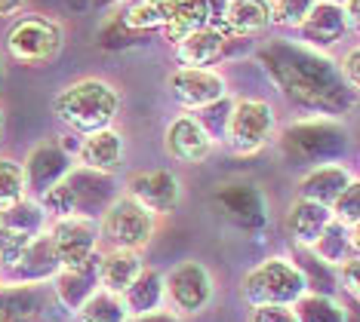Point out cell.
I'll use <instances>...</instances> for the list:
<instances>
[{"label": "cell", "instance_id": "484cf974", "mask_svg": "<svg viewBox=\"0 0 360 322\" xmlns=\"http://www.w3.org/2000/svg\"><path fill=\"white\" fill-rule=\"evenodd\" d=\"M129 316H142V313L160 310L163 307V274L154 267H145L142 274L133 279V286L120 295Z\"/></svg>", "mask_w": 360, "mask_h": 322}, {"label": "cell", "instance_id": "6da1fadb", "mask_svg": "<svg viewBox=\"0 0 360 322\" xmlns=\"http://www.w3.org/2000/svg\"><path fill=\"white\" fill-rule=\"evenodd\" d=\"M259 62L274 80V86L308 114L342 117V111L357 95L348 89L326 53L308 49L305 43H286V40L268 43L259 49Z\"/></svg>", "mask_w": 360, "mask_h": 322}, {"label": "cell", "instance_id": "4fadbf2b", "mask_svg": "<svg viewBox=\"0 0 360 322\" xmlns=\"http://www.w3.org/2000/svg\"><path fill=\"white\" fill-rule=\"evenodd\" d=\"M124 194L145 206L154 218H163V215H173L182 203V181L173 169H142L127 178Z\"/></svg>", "mask_w": 360, "mask_h": 322}, {"label": "cell", "instance_id": "d6a6232c", "mask_svg": "<svg viewBox=\"0 0 360 322\" xmlns=\"http://www.w3.org/2000/svg\"><path fill=\"white\" fill-rule=\"evenodd\" d=\"M330 212H333V221L357 230V224H360V181L357 178L342 191L339 200L330 206Z\"/></svg>", "mask_w": 360, "mask_h": 322}, {"label": "cell", "instance_id": "2e32d148", "mask_svg": "<svg viewBox=\"0 0 360 322\" xmlns=\"http://www.w3.org/2000/svg\"><path fill=\"white\" fill-rule=\"evenodd\" d=\"M124 160H127V138L124 132H117L114 126L84 135L75 151L77 166L99 172V175H117L124 169Z\"/></svg>", "mask_w": 360, "mask_h": 322}, {"label": "cell", "instance_id": "4316f807", "mask_svg": "<svg viewBox=\"0 0 360 322\" xmlns=\"http://www.w3.org/2000/svg\"><path fill=\"white\" fill-rule=\"evenodd\" d=\"M207 25H210V6L207 4H179L169 10L160 34L167 37V43H179L182 37L207 28Z\"/></svg>", "mask_w": 360, "mask_h": 322}, {"label": "cell", "instance_id": "9a60e30c", "mask_svg": "<svg viewBox=\"0 0 360 322\" xmlns=\"http://www.w3.org/2000/svg\"><path fill=\"white\" fill-rule=\"evenodd\" d=\"M212 151H216V142L210 138V132L200 126V120L191 111L173 117L163 129V154L173 163L200 166L212 156Z\"/></svg>", "mask_w": 360, "mask_h": 322}, {"label": "cell", "instance_id": "277c9868", "mask_svg": "<svg viewBox=\"0 0 360 322\" xmlns=\"http://www.w3.org/2000/svg\"><path fill=\"white\" fill-rule=\"evenodd\" d=\"M120 191L114 187V175H99L84 166H71L65 175L56 181L50 191L37 196L44 212L50 218H62V215H89L99 218L114 196Z\"/></svg>", "mask_w": 360, "mask_h": 322}, {"label": "cell", "instance_id": "e0dca14e", "mask_svg": "<svg viewBox=\"0 0 360 322\" xmlns=\"http://www.w3.org/2000/svg\"><path fill=\"white\" fill-rule=\"evenodd\" d=\"M299 43H305L308 49H317V53H326L339 43L342 37L351 31V25L345 19V10L342 4H333V0H314V6L308 10L305 22L299 25Z\"/></svg>", "mask_w": 360, "mask_h": 322}, {"label": "cell", "instance_id": "8d00e7d4", "mask_svg": "<svg viewBox=\"0 0 360 322\" xmlns=\"http://www.w3.org/2000/svg\"><path fill=\"white\" fill-rule=\"evenodd\" d=\"M339 74H342V80L348 83L351 93H357V89H360V49L357 46L348 49V55L339 65Z\"/></svg>", "mask_w": 360, "mask_h": 322}, {"label": "cell", "instance_id": "d4e9b609", "mask_svg": "<svg viewBox=\"0 0 360 322\" xmlns=\"http://www.w3.org/2000/svg\"><path fill=\"white\" fill-rule=\"evenodd\" d=\"M305 252L314 255L323 267H335V270H339L348 258H354V255H357V230L339 224V221H330L323 234L317 236V243L311 246V249H305Z\"/></svg>", "mask_w": 360, "mask_h": 322}, {"label": "cell", "instance_id": "7a4b0ae2", "mask_svg": "<svg viewBox=\"0 0 360 322\" xmlns=\"http://www.w3.org/2000/svg\"><path fill=\"white\" fill-rule=\"evenodd\" d=\"M124 107L120 89L105 77H80L62 86L53 98V114L71 135L84 138L89 132L114 126Z\"/></svg>", "mask_w": 360, "mask_h": 322}, {"label": "cell", "instance_id": "ffe728a7", "mask_svg": "<svg viewBox=\"0 0 360 322\" xmlns=\"http://www.w3.org/2000/svg\"><path fill=\"white\" fill-rule=\"evenodd\" d=\"M357 178V172L345 163H321L311 166L299 181V196L321 206H333L342 196V191Z\"/></svg>", "mask_w": 360, "mask_h": 322}, {"label": "cell", "instance_id": "ab89813d", "mask_svg": "<svg viewBox=\"0 0 360 322\" xmlns=\"http://www.w3.org/2000/svg\"><path fill=\"white\" fill-rule=\"evenodd\" d=\"M28 0H0V19H13V15H19L25 10Z\"/></svg>", "mask_w": 360, "mask_h": 322}, {"label": "cell", "instance_id": "603a6c76", "mask_svg": "<svg viewBox=\"0 0 360 322\" xmlns=\"http://www.w3.org/2000/svg\"><path fill=\"white\" fill-rule=\"evenodd\" d=\"M99 261H102V255H96L93 261L84 264V267L59 270V274L53 276V295L65 310L80 307V304L99 288Z\"/></svg>", "mask_w": 360, "mask_h": 322}, {"label": "cell", "instance_id": "d590c367", "mask_svg": "<svg viewBox=\"0 0 360 322\" xmlns=\"http://www.w3.org/2000/svg\"><path fill=\"white\" fill-rule=\"evenodd\" d=\"M250 322H296V313H292V307L265 304V307H252Z\"/></svg>", "mask_w": 360, "mask_h": 322}, {"label": "cell", "instance_id": "f35d334b", "mask_svg": "<svg viewBox=\"0 0 360 322\" xmlns=\"http://www.w3.org/2000/svg\"><path fill=\"white\" fill-rule=\"evenodd\" d=\"M342 10H345L351 31H357L360 28V0H342Z\"/></svg>", "mask_w": 360, "mask_h": 322}, {"label": "cell", "instance_id": "5b68a950", "mask_svg": "<svg viewBox=\"0 0 360 322\" xmlns=\"http://www.w3.org/2000/svg\"><path fill=\"white\" fill-rule=\"evenodd\" d=\"M305 292H308V279L302 264L283 258V255H271V258L259 261L240 279V295L250 307H265V304L292 307Z\"/></svg>", "mask_w": 360, "mask_h": 322}, {"label": "cell", "instance_id": "74e56055", "mask_svg": "<svg viewBox=\"0 0 360 322\" xmlns=\"http://www.w3.org/2000/svg\"><path fill=\"white\" fill-rule=\"evenodd\" d=\"M127 322H182V316H176L173 310H151L142 316H129Z\"/></svg>", "mask_w": 360, "mask_h": 322}, {"label": "cell", "instance_id": "83f0119b", "mask_svg": "<svg viewBox=\"0 0 360 322\" xmlns=\"http://www.w3.org/2000/svg\"><path fill=\"white\" fill-rule=\"evenodd\" d=\"M129 313L120 301V295H111L105 288H96L89 298L75 307V322H127Z\"/></svg>", "mask_w": 360, "mask_h": 322}, {"label": "cell", "instance_id": "30bf717a", "mask_svg": "<svg viewBox=\"0 0 360 322\" xmlns=\"http://www.w3.org/2000/svg\"><path fill=\"white\" fill-rule=\"evenodd\" d=\"M216 286L210 270L200 261L185 258L163 276V304L173 307L176 316H198L210 307Z\"/></svg>", "mask_w": 360, "mask_h": 322}, {"label": "cell", "instance_id": "60d3db41", "mask_svg": "<svg viewBox=\"0 0 360 322\" xmlns=\"http://www.w3.org/2000/svg\"><path fill=\"white\" fill-rule=\"evenodd\" d=\"M4 132H6V114H4V107H0V142H4Z\"/></svg>", "mask_w": 360, "mask_h": 322}, {"label": "cell", "instance_id": "7c38bea8", "mask_svg": "<svg viewBox=\"0 0 360 322\" xmlns=\"http://www.w3.org/2000/svg\"><path fill=\"white\" fill-rule=\"evenodd\" d=\"M167 95L182 111H203L228 98V77L219 68H173L167 74Z\"/></svg>", "mask_w": 360, "mask_h": 322}, {"label": "cell", "instance_id": "ba28073f", "mask_svg": "<svg viewBox=\"0 0 360 322\" xmlns=\"http://www.w3.org/2000/svg\"><path fill=\"white\" fill-rule=\"evenodd\" d=\"M96 224H99V243H105L108 249L142 252L154 239L158 218L145 206L129 200L127 194H117L105 206V212L96 218Z\"/></svg>", "mask_w": 360, "mask_h": 322}, {"label": "cell", "instance_id": "8992f818", "mask_svg": "<svg viewBox=\"0 0 360 322\" xmlns=\"http://www.w3.org/2000/svg\"><path fill=\"white\" fill-rule=\"evenodd\" d=\"M4 49L15 65L44 68V65L59 59V53L65 49V28L53 15L22 13L19 19L10 25V31H6Z\"/></svg>", "mask_w": 360, "mask_h": 322}, {"label": "cell", "instance_id": "44dd1931", "mask_svg": "<svg viewBox=\"0 0 360 322\" xmlns=\"http://www.w3.org/2000/svg\"><path fill=\"white\" fill-rule=\"evenodd\" d=\"M228 37L219 28H207L194 31V34L182 37L179 43H173V59L179 68H216L219 59L225 55Z\"/></svg>", "mask_w": 360, "mask_h": 322}, {"label": "cell", "instance_id": "e575fe53", "mask_svg": "<svg viewBox=\"0 0 360 322\" xmlns=\"http://www.w3.org/2000/svg\"><path fill=\"white\" fill-rule=\"evenodd\" d=\"M339 283H342V292H345L351 301H360V258L357 255L339 267Z\"/></svg>", "mask_w": 360, "mask_h": 322}, {"label": "cell", "instance_id": "3957f363", "mask_svg": "<svg viewBox=\"0 0 360 322\" xmlns=\"http://www.w3.org/2000/svg\"><path fill=\"white\" fill-rule=\"evenodd\" d=\"M277 147L286 160L299 166H321V163H342L348 151L351 135L342 117H323V114H305L292 120L286 129H277Z\"/></svg>", "mask_w": 360, "mask_h": 322}, {"label": "cell", "instance_id": "cb8c5ba5", "mask_svg": "<svg viewBox=\"0 0 360 322\" xmlns=\"http://www.w3.org/2000/svg\"><path fill=\"white\" fill-rule=\"evenodd\" d=\"M142 270H145L142 252L108 249L102 252V261H99V288L111 295H124Z\"/></svg>", "mask_w": 360, "mask_h": 322}, {"label": "cell", "instance_id": "7402d4cb", "mask_svg": "<svg viewBox=\"0 0 360 322\" xmlns=\"http://www.w3.org/2000/svg\"><path fill=\"white\" fill-rule=\"evenodd\" d=\"M330 221H333L330 206H321V203H311V200L296 196V200L290 203V209H286V234H290L292 246L311 249Z\"/></svg>", "mask_w": 360, "mask_h": 322}, {"label": "cell", "instance_id": "52a82bcc", "mask_svg": "<svg viewBox=\"0 0 360 322\" xmlns=\"http://www.w3.org/2000/svg\"><path fill=\"white\" fill-rule=\"evenodd\" d=\"M277 111L265 98H234L228 105V120H225V138L228 151L234 156H252L265 151L277 135Z\"/></svg>", "mask_w": 360, "mask_h": 322}, {"label": "cell", "instance_id": "9c48e42d", "mask_svg": "<svg viewBox=\"0 0 360 322\" xmlns=\"http://www.w3.org/2000/svg\"><path fill=\"white\" fill-rule=\"evenodd\" d=\"M212 209H216L219 218H225L234 230H243V234H262L268 227V218H271L265 194L252 181H243V178H231L216 185Z\"/></svg>", "mask_w": 360, "mask_h": 322}, {"label": "cell", "instance_id": "ac0fdd59", "mask_svg": "<svg viewBox=\"0 0 360 322\" xmlns=\"http://www.w3.org/2000/svg\"><path fill=\"white\" fill-rule=\"evenodd\" d=\"M22 169H25L28 194L40 196L44 191H50L56 181L71 169V154L65 151V147H59L56 142H40L34 151L22 160Z\"/></svg>", "mask_w": 360, "mask_h": 322}, {"label": "cell", "instance_id": "d6986e66", "mask_svg": "<svg viewBox=\"0 0 360 322\" xmlns=\"http://www.w3.org/2000/svg\"><path fill=\"white\" fill-rule=\"evenodd\" d=\"M50 310L44 286H0V322H46Z\"/></svg>", "mask_w": 360, "mask_h": 322}, {"label": "cell", "instance_id": "836d02e7", "mask_svg": "<svg viewBox=\"0 0 360 322\" xmlns=\"http://www.w3.org/2000/svg\"><path fill=\"white\" fill-rule=\"evenodd\" d=\"M311 6H314V0H268L271 25H281V28H299V25L305 22Z\"/></svg>", "mask_w": 360, "mask_h": 322}, {"label": "cell", "instance_id": "8fae6325", "mask_svg": "<svg viewBox=\"0 0 360 322\" xmlns=\"http://www.w3.org/2000/svg\"><path fill=\"white\" fill-rule=\"evenodd\" d=\"M46 234L53 239L56 258H59V270L84 267L96 255H102L99 243V224L89 215H62V218H50Z\"/></svg>", "mask_w": 360, "mask_h": 322}, {"label": "cell", "instance_id": "f1b7e54d", "mask_svg": "<svg viewBox=\"0 0 360 322\" xmlns=\"http://www.w3.org/2000/svg\"><path fill=\"white\" fill-rule=\"evenodd\" d=\"M296 322H348V313L333 295L326 292H305L292 304Z\"/></svg>", "mask_w": 360, "mask_h": 322}, {"label": "cell", "instance_id": "5bb4252c", "mask_svg": "<svg viewBox=\"0 0 360 322\" xmlns=\"http://www.w3.org/2000/svg\"><path fill=\"white\" fill-rule=\"evenodd\" d=\"M210 25L231 37H259L271 28L268 0H207Z\"/></svg>", "mask_w": 360, "mask_h": 322}, {"label": "cell", "instance_id": "1f68e13d", "mask_svg": "<svg viewBox=\"0 0 360 322\" xmlns=\"http://www.w3.org/2000/svg\"><path fill=\"white\" fill-rule=\"evenodd\" d=\"M22 196H31L22 160H15V156H0V209L19 203Z\"/></svg>", "mask_w": 360, "mask_h": 322}, {"label": "cell", "instance_id": "f546056e", "mask_svg": "<svg viewBox=\"0 0 360 322\" xmlns=\"http://www.w3.org/2000/svg\"><path fill=\"white\" fill-rule=\"evenodd\" d=\"M0 224L25 230V234H44L50 224V215L44 212V206L37 203V196H22L19 203L0 209Z\"/></svg>", "mask_w": 360, "mask_h": 322}, {"label": "cell", "instance_id": "4dcf8cb0", "mask_svg": "<svg viewBox=\"0 0 360 322\" xmlns=\"http://www.w3.org/2000/svg\"><path fill=\"white\" fill-rule=\"evenodd\" d=\"M169 10L160 4V0H129V4L120 10V25L127 31H160L163 22H167Z\"/></svg>", "mask_w": 360, "mask_h": 322}]
</instances>
